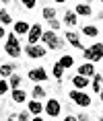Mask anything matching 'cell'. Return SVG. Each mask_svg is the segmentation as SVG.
<instances>
[{"mask_svg":"<svg viewBox=\"0 0 103 121\" xmlns=\"http://www.w3.org/2000/svg\"><path fill=\"white\" fill-rule=\"evenodd\" d=\"M33 121H43V119H41V117H35V119H33Z\"/></svg>","mask_w":103,"mask_h":121,"instance_id":"1f68e13d","label":"cell"},{"mask_svg":"<svg viewBox=\"0 0 103 121\" xmlns=\"http://www.w3.org/2000/svg\"><path fill=\"white\" fill-rule=\"evenodd\" d=\"M25 99H27V92H25V90H21V88H14L13 90V101L14 103H25Z\"/></svg>","mask_w":103,"mask_h":121,"instance_id":"5bb4252c","label":"cell"},{"mask_svg":"<svg viewBox=\"0 0 103 121\" xmlns=\"http://www.w3.org/2000/svg\"><path fill=\"white\" fill-rule=\"evenodd\" d=\"M66 39H68V43H70L72 47H76V49H83V43H80V39H78L76 33L68 31V33H66Z\"/></svg>","mask_w":103,"mask_h":121,"instance_id":"9c48e42d","label":"cell"},{"mask_svg":"<svg viewBox=\"0 0 103 121\" xmlns=\"http://www.w3.org/2000/svg\"><path fill=\"white\" fill-rule=\"evenodd\" d=\"M62 74H64V68H62L60 64H56V66H54V76H56V78H62Z\"/></svg>","mask_w":103,"mask_h":121,"instance_id":"d4e9b609","label":"cell"},{"mask_svg":"<svg viewBox=\"0 0 103 121\" xmlns=\"http://www.w3.org/2000/svg\"><path fill=\"white\" fill-rule=\"evenodd\" d=\"M19 84H21V76L13 74V76H10V86H13V88H19Z\"/></svg>","mask_w":103,"mask_h":121,"instance_id":"cb8c5ba5","label":"cell"},{"mask_svg":"<svg viewBox=\"0 0 103 121\" xmlns=\"http://www.w3.org/2000/svg\"><path fill=\"white\" fill-rule=\"evenodd\" d=\"M43 111H45L47 115H50V117H58V115H60V111H62V105H60V101H56V99H50Z\"/></svg>","mask_w":103,"mask_h":121,"instance_id":"5b68a950","label":"cell"},{"mask_svg":"<svg viewBox=\"0 0 103 121\" xmlns=\"http://www.w3.org/2000/svg\"><path fill=\"white\" fill-rule=\"evenodd\" d=\"M50 27H52V29H60V23H58L56 19H52V21H50Z\"/></svg>","mask_w":103,"mask_h":121,"instance_id":"83f0119b","label":"cell"},{"mask_svg":"<svg viewBox=\"0 0 103 121\" xmlns=\"http://www.w3.org/2000/svg\"><path fill=\"white\" fill-rule=\"evenodd\" d=\"M21 2H23V6H25V8H33L37 0H21Z\"/></svg>","mask_w":103,"mask_h":121,"instance_id":"4316f807","label":"cell"},{"mask_svg":"<svg viewBox=\"0 0 103 121\" xmlns=\"http://www.w3.org/2000/svg\"><path fill=\"white\" fill-rule=\"evenodd\" d=\"M56 2H66V0H56Z\"/></svg>","mask_w":103,"mask_h":121,"instance_id":"836d02e7","label":"cell"},{"mask_svg":"<svg viewBox=\"0 0 103 121\" xmlns=\"http://www.w3.org/2000/svg\"><path fill=\"white\" fill-rule=\"evenodd\" d=\"M76 13H78V14H83V17H89L93 10H91L89 4H78V6H76Z\"/></svg>","mask_w":103,"mask_h":121,"instance_id":"ac0fdd59","label":"cell"},{"mask_svg":"<svg viewBox=\"0 0 103 121\" xmlns=\"http://www.w3.org/2000/svg\"><path fill=\"white\" fill-rule=\"evenodd\" d=\"M29 29H31V27L27 25L25 21H19V23H14V33H17V35H25V33H29Z\"/></svg>","mask_w":103,"mask_h":121,"instance_id":"4fadbf2b","label":"cell"},{"mask_svg":"<svg viewBox=\"0 0 103 121\" xmlns=\"http://www.w3.org/2000/svg\"><path fill=\"white\" fill-rule=\"evenodd\" d=\"M25 53L29 57H43L45 56V47H41V45H27Z\"/></svg>","mask_w":103,"mask_h":121,"instance_id":"52a82bcc","label":"cell"},{"mask_svg":"<svg viewBox=\"0 0 103 121\" xmlns=\"http://www.w3.org/2000/svg\"><path fill=\"white\" fill-rule=\"evenodd\" d=\"M58 64L62 66V68H72V66H74V57L72 56H62Z\"/></svg>","mask_w":103,"mask_h":121,"instance_id":"9a60e30c","label":"cell"},{"mask_svg":"<svg viewBox=\"0 0 103 121\" xmlns=\"http://www.w3.org/2000/svg\"><path fill=\"white\" fill-rule=\"evenodd\" d=\"M29 80H33V82H43V80H47V72H45L43 68L29 70Z\"/></svg>","mask_w":103,"mask_h":121,"instance_id":"8992f818","label":"cell"},{"mask_svg":"<svg viewBox=\"0 0 103 121\" xmlns=\"http://www.w3.org/2000/svg\"><path fill=\"white\" fill-rule=\"evenodd\" d=\"M78 74L80 76H95V66L93 64H83L78 68Z\"/></svg>","mask_w":103,"mask_h":121,"instance_id":"8fae6325","label":"cell"},{"mask_svg":"<svg viewBox=\"0 0 103 121\" xmlns=\"http://www.w3.org/2000/svg\"><path fill=\"white\" fill-rule=\"evenodd\" d=\"M41 41H43L50 49H60V47H62V39H60L54 31H45L43 35H41Z\"/></svg>","mask_w":103,"mask_h":121,"instance_id":"7a4b0ae2","label":"cell"},{"mask_svg":"<svg viewBox=\"0 0 103 121\" xmlns=\"http://www.w3.org/2000/svg\"><path fill=\"white\" fill-rule=\"evenodd\" d=\"M84 57L91 64L93 62H101L103 60V43H95V45H91L89 49H84Z\"/></svg>","mask_w":103,"mask_h":121,"instance_id":"6da1fadb","label":"cell"},{"mask_svg":"<svg viewBox=\"0 0 103 121\" xmlns=\"http://www.w3.org/2000/svg\"><path fill=\"white\" fill-rule=\"evenodd\" d=\"M13 66L10 64H4V66H0V76H4V78H8V76H13Z\"/></svg>","mask_w":103,"mask_h":121,"instance_id":"e0dca14e","label":"cell"},{"mask_svg":"<svg viewBox=\"0 0 103 121\" xmlns=\"http://www.w3.org/2000/svg\"><path fill=\"white\" fill-rule=\"evenodd\" d=\"M64 121H78V119H76V117H72V115H68V117H66Z\"/></svg>","mask_w":103,"mask_h":121,"instance_id":"f1b7e54d","label":"cell"},{"mask_svg":"<svg viewBox=\"0 0 103 121\" xmlns=\"http://www.w3.org/2000/svg\"><path fill=\"white\" fill-rule=\"evenodd\" d=\"M41 111H43V107H41V103H39V101H31V103H29V113L39 115Z\"/></svg>","mask_w":103,"mask_h":121,"instance_id":"2e32d148","label":"cell"},{"mask_svg":"<svg viewBox=\"0 0 103 121\" xmlns=\"http://www.w3.org/2000/svg\"><path fill=\"white\" fill-rule=\"evenodd\" d=\"M84 2H91V0H84Z\"/></svg>","mask_w":103,"mask_h":121,"instance_id":"d590c367","label":"cell"},{"mask_svg":"<svg viewBox=\"0 0 103 121\" xmlns=\"http://www.w3.org/2000/svg\"><path fill=\"white\" fill-rule=\"evenodd\" d=\"M83 33H84V35H89V37H97V33H99V31H97V27L87 25V27L83 29Z\"/></svg>","mask_w":103,"mask_h":121,"instance_id":"44dd1931","label":"cell"},{"mask_svg":"<svg viewBox=\"0 0 103 121\" xmlns=\"http://www.w3.org/2000/svg\"><path fill=\"white\" fill-rule=\"evenodd\" d=\"M70 99L76 103V105H80V107H89V105H91V96L84 95V92H80V90H72Z\"/></svg>","mask_w":103,"mask_h":121,"instance_id":"277c9868","label":"cell"},{"mask_svg":"<svg viewBox=\"0 0 103 121\" xmlns=\"http://www.w3.org/2000/svg\"><path fill=\"white\" fill-rule=\"evenodd\" d=\"M101 2H103V0H101Z\"/></svg>","mask_w":103,"mask_h":121,"instance_id":"74e56055","label":"cell"},{"mask_svg":"<svg viewBox=\"0 0 103 121\" xmlns=\"http://www.w3.org/2000/svg\"><path fill=\"white\" fill-rule=\"evenodd\" d=\"M72 84H74L76 88H84V86H89V78H87V76H80V74H76V76L72 78Z\"/></svg>","mask_w":103,"mask_h":121,"instance_id":"7c38bea8","label":"cell"},{"mask_svg":"<svg viewBox=\"0 0 103 121\" xmlns=\"http://www.w3.org/2000/svg\"><path fill=\"white\" fill-rule=\"evenodd\" d=\"M64 23L68 27H74L78 23V17H76V13H74V10H66L64 13Z\"/></svg>","mask_w":103,"mask_h":121,"instance_id":"30bf717a","label":"cell"},{"mask_svg":"<svg viewBox=\"0 0 103 121\" xmlns=\"http://www.w3.org/2000/svg\"><path fill=\"white\" fill-rule=\"evenodd\" d=\"M6 90H8V82H6V80H0V96L4 95Z\"/></svg>","mask_w":103,"mask_h":121,"instance_id":"484cf974","label":"cell"},{"mask_svg":"<svg viewBox=\"0 0 103 121\" xmlns=\"http://www.w3.org/2000/svg\"><path fill=\"white\" fill-rule=\"evenodd\" d=\"M4 35H6V31H4V27H0V39L4 37Z\"/></svg>","mask_w":103,"mask_h":121,"instance_id":"f546056e","label":"cell"},{"mask_svg":"<svg viewBox=\"0 0 103 121\" xmlns=\"http://www.w3.org/2000/svg\"><path fill=\"white\" fill-rule=\"evenodd\" d=\"M6 53L13 57H19L21 56V47H19V41H17V37H14L13 33L8 35V41H6Z\"/></svg>","mask_w":103,"mask_h":121,"instance_id":"3957f363","label":"cell"},{"mask_svg":"<svg viewBox=\"0 0 103 121\" xmlns=\"http://www.w3.org/2000/svg\"><path fill=\"white\" fill-rule=\"evenodd\" d=\"M0 21H2L4 25H10V23H13V17H10L8 10H0Z\"/></svg>","mask_w":103,"mask_h":121,"instance_id":"ffe728a7","label":"cell"},{"mask_svg":"<svg viewBox=\"0 0 103 121\" xmlns=\"http://www.w3.org/2000/svg\"><path fill=\"white\" fill-rule=\"evenodd\" d=\"M101 121H103V117H101Z\"/></svg>","mask_w":103,"mask_h":121,"instance_id":"8d00e7d4","label":"cell"},{"mask_svg":"<svg viewBox=\"0 0 103 121\" xmlns=\"http://www.w3.org/2000/svg\"><path fill=\"white\" fill-rule=\"evenodd\" d=\"M0 2H10V0H0Z\"/></svg>","mask_w":103,"mask_h":121,"instance_id":"d6a6232c","label":"cell"},{"mask_svg":"<svg viewBox=\"0 0 103 121\" xmlns=\"http://www.w3.org/2000/svg\"><path fill=\"white\" fill-rule=\"evenodd\" d=\"M101 80H103L101 74H95V78H93V90L95 92H101Z\"/></svg>","mask_w":103,"mask_h":121,"instance_id":"d6986e66","label":"cell"},{"mask_svg":"<svg viewBox=\"0 0 103 121\" xmlns=\"http://www.w3.org/2000/svg\"><path fill=\"white\" fill-rule=\"evenodd\" d=\"M78 121H89V117H87V115H80V117H78Z\"/></svg>","mask_w":103,"mask_h":121,"instance_id":"4dcf8cb0","label":"cell"},{"mask_svg":"<svg viewBox=\"0 0 103 121\" xmlns=\"http://www.w3.org/2000/svg\"><path fill=\"white\" fill-rule=\"evenodd\" d=\"M54 17H56V10H54V8H50V6H45V8H43V19L52 21Z\"/></svg>","mask_w":103,"mask_h":121,"instance_id":"7402d4cb","label":"cell"},{"mask_svg":"<svg viewBox=\"0 0 103 121\" xmlns=\"http://www.w3.org/2000/svg\"><path fill=\"white\" fill-rule=\"evenodd\" d=\"M43 96H45V90L41 86H35L33 88V99H43Z\"/></svg>","mask_w":103,"mask_h":121,"instance_id":"603a6c76","label":"cell"},{"mask_svg":"<svg viewBox=\"0 0 103 121\" xmlns=\"http://www.w3.org/2000/svg\"><path fill=\"white\" fill-rule=\"evenodd\" d=\"M101 101H103V92H101Z\"/></svg>","mask_w":103,"mask_h":121,"instance_id":"e575fe53","label":"cell"},{"mask_svg":"<svg viewBox=\"0 0 103 121\" xmlns=\"http://www.w3.org/2000/svg\"><path fill=\"white\" fill-rule=\"evenodd\" d=\"M41 35H43V33H41V25H33L31 29H29V45H35L39 39H41Z\"/></svg>","mask_w":103,"mask_h":121,"instance_id":"ba28073f","label":"cell"}]
</instances>
